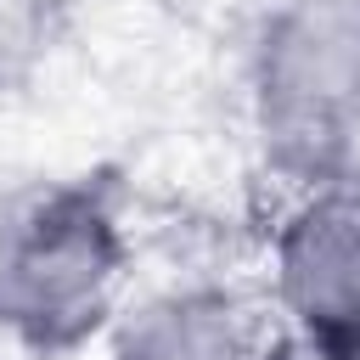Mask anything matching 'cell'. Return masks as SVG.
Masks as SVG:
<instances>
[{"label":"cell","instance_id":"4","mask_svg":"<svg viewBox=\"0 0 360 360\" xmlns=\"http://www.w3.org/2000/svg\"><path fill=\"white\" fill-rule=\"evenodd\" d=\"M112 360H264V349L236 298L169 292L118 332Z\"/></svg>","mask_w":360,"mask_h":360},{"label":"cell","instance_id":"5","mask_svg":"<svg viewBox=\"0 0 360 360\" xmlns=\"http://www.w3.org/2000/svg\"><path fill=\"white\" fill-rule=\"evenodd\" d=\"M264 360H326L321 349H309L304 338H281L276 349H264Z\"/></svg>","mask_w":360,"mask_h":360},{"label":"cell","instance_id":"3","mask_svg":"<svg viewBox=\"0 0 360 360\" xmlns=\"http://www.w3.org/2000/svg\"><path fill=\"white\" fill-rule=\"evenodd\" d=\"M276 298L292 338L360 360V186H315L276 236Z\"/></svg>","mask_w":360,"mask_h":360},{"label":"cell","instance_id":"6","mask_svg":"<svg viewBox=\"0 0 360 360\" xmlns=\"http://www.w3.org/2000/svg\"><path fill=\"white\" fill-rule=\"evenodd\" d=\"M0 360H6V354H0Z\"/></svg>","mask_w":360,"mask_h":360},{"label":"cell","instance_id":"1","mask_svg":"<svg viewBox=\"0 0 360 360\" xmlns=\"http://www.w3.org/2000/svg\"><path fill=\"white\" fill-rule=\"evenodd\" d=\"M124 276V231L96 186L62 180L0 208V332L56 354L84 343Z\"/></svg>","mask_w":360,"mask_h":360},{"label":"cell","instance_id":"2","mask_svg":"<svg viewBox=\"0 0 360 360\" xmlns=\"http://www.w3.org/2000/svg\"><path fill=\"white\" fill-rule=\"evenodd\" d=\"M259 135L315 186H360V0H287L259 45Z\"/></svg>","mask_w":360,"mask_h":360}]
</instances>
